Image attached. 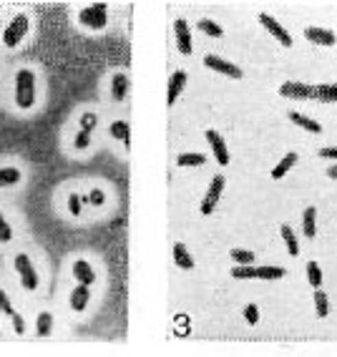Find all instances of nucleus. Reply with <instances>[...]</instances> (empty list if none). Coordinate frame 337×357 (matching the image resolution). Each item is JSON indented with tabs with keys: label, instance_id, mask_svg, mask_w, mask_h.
Wrapping results in <instances>:
<instances>
[{
	"label": "nucleus",
	"instance_id": "40",
	"mask_svg": "<svg viewBox=\"0 0 337 357\" xmlns=\"http://www.w3.org/2000/svg\"><path fill=\"white\" fill-rule=\"evenodd\" d=\"M0 13H3V3H0Z\"/></svg>",
	"mask_w": 337,
	"mask_h": 357
},
{
	"label": "nucleus",
	"instance_id": "21",
	"mask_svg": "<svg viewBox=\"0 0 337 357\" xmlns=\"http://www.w3.org/2000/svg\"><path fill=\"white\" fill-rule=\"evenodd\" d=\"M129 76L126 73H113L111 76V96H113V101H124L126 96H129Z\"/></svg>",
	"mask_w": 337,
	"mask_h": 357
},
{
	"label": "nucleus",
	"instance_id": "32",
	"mask_svg": "<svg viewBox=\"0 0 337 357\" xmlns=\"http://www.w3.org/2000/svg\"><path fill=\"white\" fill-rule=\"evenodd\" d=\"M206 164V153H182L176 156V166H202Z\"/></svg>",
	"mask_w": 337,
	"mask_h": 357
},
{
	"label": "nucleus",
	"instance_id": "15",
	"mask_svg": "<svg viewBox=\"0 0 337 357\" xmlns=\"http://www.w3.org/2000/svg\"><path fill=\"white\" fill-rule=\"evenodd\" d=\"M259 23H262L264 28L270 30L272 36L277 38L279 43L282 45H287V48H290V45H292V36H290V33H287L285 28H282V25H279L277 21H274V18H272V15H267V13H259Z\"/></svg>",
	"mask_w": 337,
	"mask_h": 357
},
{
	"label": "nucleus",
	"instance_id": "4",
	"mask_svg": "<svg viewBox=\"0 0 337 357\" xmlns=\"http://www.w3.org/2000/svg\"><path fill=\"white\" fill-rule=\"evenodd\" d=\"M0 314H3V317H8V322H10V329H13V335L23 337L25 332H28V320L23 317L21 310H15L13 297L8 294L6 287H0Z\"/></svg>",
	"mask_w": 337,
	"mask_h": 357
},
{
	"label": "nucleus",
	"instance_id": "37",
	"mask_svg": "<svg viewBox=\"0 0 337 357\" xmlns=\"http://www.w3.org/2000/svg\"><path fill=\"white\" fill-rule=\"evenodd\" d=\"M244 320L250 322V325H257V322H259V307H257V305H247V307H244Z\"/></svg>",
	"mask_w": 337,
	"mask_h": 357
},
{
	"label": "nucleus",
	"instance_id": "39",
	"mask_svg": "<svg viewBox=\"0 0 337 357\" xmlns=\"http://www.w3.org/2000/svg\"><path fill=\"white\" fill-rule=\"evenodd\" d=\"M327 176H332V179H337V166H332L330 171H327Z\"/></svg>",
	"mask_w": 337,
	"mask_h": 357
},
{
	"label": "nucleus",
	"instance_id": "29",
	"mask_svg": "<svg viewBox=\"0 0 337 357\" xmlns=\"http://www.w3.org/2000/svg\"><path fill=\"white\" fill-rule=\"evenodd\" d=\"M229 259L235 262V267H254V255L247 252V249H232Z\"/></svg>",
	"mask_w": 337,
	"mask_h": 357
},
{
	"label": "nucleus",
	"instance_id": "27",
	"mask_svg": "<svg viewBox=\"0 0 337 357\" xmlns=\"http://www.w3.org/2000/svg\"><path fill=\"white\" fill-rule=\"evenodd\" d=\"M91 144H94V133H88V131H76V136L71 139V149H74L76 153H83L91 149Z\"/></svg>",
	"mask_w": 337,
	"mask_h": 357
},
{
	"label": "nucleus",
	"instance_id": "7",
	"mask_svg": "<svg viewBox=\"0 0 337 357\" xmlns=\"http://www.w3.org/2000/svg\"><path fill=\"white\" fill-rule=\"evenodd\" d=\"M287 272L282 267H235L232 277L235 279H282Z\"/></svg>",
	"mask_w": 337,
	"mask_h": 357
},
{
	"label": "nucleus",
	"instance_id": "36",
	"mask_svg": "<svg viewBox=\"0 0 337 357\" xmlns=\"http://www.w3.org/2000/svg\"><path fill=\"white\" fill-rule=\"evenodd\" d=\"M315 307H317V314H320V317H327V312H330V302H327V294H325L323 290L315 292Z\"/></svg>",
	"mask_w": 337,
	"mask_h": 357
},
{
	"label": "nucleus",
	"instance_id": "33",
	"mask_svg": "<svg viewBox=\"0 0 337 357\" xmlns=\"http://www.w3.org/2000/svg\"><path fill=\"white\" fill-rule=\"evenodd\" d=\"M199 30H202V33H206L209 38H221V36H224V30H221L219 23L209 21V18H202V21H199Z\"/></svg>",
	"mask_w": 337,
	"mask_h": 357
},
{
	"label": "nucleus",
	"instance_id": "20",
	"mask_svg": "<svg viewBox=\"0 0 337 357\" xmlns=\"http://www.w3.org/2000/svg\"><path fill=\"white\" fill-rule=\"evenodd\" d=\"M174 264L179 267V270H184V272H191L194 270V257H191V252H189V247L186 244H182V241H176L174 244Z\"/></svg>",
	"mask_w": 337,
	"mask_h": 357
},
{
	"label": "nucleus",
	"instance_id": "22",
	"mask_svg": "<svg viewBox=\"0 0 337 357\" xmlns=\"http://www.w3.org/2000/svg\"><path fill=\"white\" fill-rule=\"evenodd\" d=\"M15 241V226L8 217V212L0 206V247H8Z\"/></svg>",
	"mask_w": 337,
	"mask_h": 357
},
{
	"label": "nucleus",
	"instance_id": "19",
	"mask_svg": "<svg viewBox=\"0 0 337 357\" xmlns=\"http://www.w3.org/2000/svg\"><path fill=\"white\" fill-rule=\"evenodd\" d=\"M63 206H66V217L68 219H81L86 206H83L81 191H68L66 199H63Z\"/></svg>",
	"mask_w": 337,
	"mask_h": 357
},
{
	"label": "nucleus",
	"instance_id": "3",
	"mask_svg": "<svg viewBox=\"0 0 337 357\" xmlns=\"http://www.w3.org/2000/svg\"><path fill=\"white\" fill-rule=\"evenodd\" d=\"M30 33V15L28 13H15L10 21H8V25L3 28V45H6L8 51H13V48H18V45L28 38Z\"/></svg>",
	"mask_w": 337,
	"mask_h": 357
},
{
	"label": "nucleus",
	"instance_id": "12",
	"mask_svg": "<svg viewBox=\"0 0 337 357\" xmlns=\"http://www.w3.org/2000/svg\"><path fill=\"white\" fill-rule=\"evenodd\" d=\"M174 36H176V48H179V53H182V56H191V51H194V43H191V28L184 18H176L174 21Z\"/></svg>",
	"mask_w": 337,
	"mask_h": 357
},
{
	"label": "nucleus",
	"instance_id": "18",
	"mask_svg": "<svg viewBox=\"0 0 337 357\" xmlns=\"http://www.w3.org/2000/svg\"><path fill=\"white\" fill-rule=\"evenodd\" d=\"M81 199H83V206H86V209H103L106 202H109V194H106L101 186H91L88 191H83Z\"/></svg>",
	"mask_w": 337,
	"mask_h": 357
},
{
	"label": "nucleus",
	"instance_id": "17",
	"mask_svg": "<svg viewBox=\"0 0 337 357\" xmlns=\"http://www.w3.org/2000/svg\"><path fill=\"white\" fill-rule=\"evenodd\" d=\"M279 96H285V98H312V86L297 83V80H287L279 88Z\"/></svg>",
	"mask_w": 337,
	"mask_h": 357
},
{
	"label": "nucleus",
	"instance_id": "6",
	"mask_svg": "<svg viewBox=\"0 0 337 357\" xmlns=\"http://www.w3.org/2000/svg\"><path fill=\"white\" fill-rule=\"evenodd\" d=\"M68 272H71V279H74L76 285L94 287L98 282V272H96V267L88 262L86 257H76L74 262H71V267H68Z\"/></svg>",
	"mask_w": 337,
	"mask_h": 357
},
{
	"label": "nucleus",
	"instance_id": "9",
	"mask_svg": "<svg viewBox=\"0 0 337 357\" xmlns=\"http://www.w3.org/2000/svg\"><path fill=\"white\" fill-rule=\"evenodd\" d=\"M23 182H25V171H23V166H18L13 161L0 164V191H13V189H18Z\"/></svg>",
	"mask_w": 337,
	"mask_h": 357
},
{
	"label": "nucleus",
	"instance_id": "34",
	"mask_svg": "<svg viewBox=\"0 0 337 357\" xmlns=\"http://www.w3.org/2000/svg\"><path fill=\"white\" fill-rule=\"evenodd\" d=\"M96 126H98V116H96L94 111H86V113H81V118H78V129H81V131L94 133Z\"/></svg>",
	"mask_w": 337,
	"mask_h": 357
},
{
	"label": "nucleus",
	"instance_id": "13",
	"mask_svg": "<svg viewBox=\"0 0 337 357\" xmlns=\"http://www.w3.org/2000/svg\"><path fill=\"white\" fill-rule=\"evenodd\" d=\"M204 66L209 68V71H217V73H224V76H229V78H242V68L235 66V63H229V61L219 58V56H204Z\"/></svg>",
	"mask_w": 337,
	"mask_h": 357
},
{
	"label": "nucleus",
	"instance_id": "23",
	"mask_svg": "<svg viewBox=\"0 0 337 357\" xmlns=\"http://www.w3.org/2000/svg\"><path fill=\"white\" fill-rule=\"evenodd\" d=\"M109 136L121 141V144L129 149V146H131V126H129V121H113V124L109 126Z\"/></svg>",
	"mask_w": 337,
	"mask_h": 357
},
{
	"label": "nucleus",
	"instance_id": "30",
	"mask_svg": "<svg viewBox=\"0 0 337 357\" xmlns=\"http://www.w3.org/2000/svg\"><path fill=\"white\" fill-rule=\"evenodd\" d=\"M282 239H285L287 249H290V257L300 255V241H297V237H294L292 226L290 224H282Z\"/></svg>",
	"mask_w": 337,
	"mask_h": 357
},
{
	"label": "nucleus",
	"instance_id": "11",
	"mask_svg": "<svg viewBox=\"0 0 337 357\" xmlns=\"http://www.w3.org/2000/svg\"><path fill=\"white\" fill-rule=\"evenodd\" d=\"M56 329V314L51 310H38L36 317H33V335L38 340H48Z\"/></svg>",
	"mask_w": 337,
	"mask_h": 357
},
{
	"label": "nucleus",
	"instance_id": "24",
	"mask_svg": "<svg viewBox=\"0 0 337 357\" xmlns=\"http://www.w3.org/2000/svg\"><path fill=\"white\" fill-rule=\"evenodd\" d=\"M305 38H307L309 43H317V45H335V33L332 30H325V28H307L305 30Z\"/></svg>",
	"mask_w": 337,
	"mask_h": 357
},
{
	"label": "nucleus",
	"instance_id": "16",
	"mask_svg": "<svg viewBox=\"0 0 337 357\" xmlns=\"http://www.w3.org/2000/svg\"><path fill=\"white\" fill-rule=\"evenodd\" d=\"M184 86H186V71H174L171 73V78H168V88H166V103L168 106H174L176 98L182 96Z\"/></svg>",
	"mask_w": 337,
	"mask_h": 357
},
{
	"label": "nucleus",
	"instance_id": "25",
	"mask_svg": "<svg viewBox=\"0 0 337 357\" xmlns=\"http://www.w3.org/2000/svg\"><path fill=\"white\" fill-rule=\"evenodd\" d=\"M312 98L323 103H337V83H325V86H312Z\"/></svg>",
	"mask_w": 337,
	"mask_h": 357
},
{
	"label": "nucleus",
	"instance_id": "28",
	"mask_svg": "<svg viewBox=\"0 0 337 357\" xmlns=\"http://www.w3.org/2000/svg\"><path fill=\"white\" fill-rule=\"evenodd\" d=\"M290 121H292V124H297L300 129H305V131H309V133H320V131H323V126L317 124V121H312V118H307V116H302V113H297V111H292V113H290Z\"/></svg>",
	"mask_w": 337,
	"mask_h": 357
},
{
	"label": "nucleus",
	"instance_id": "38",
	"mask_svg": "<svg viewBox=\"0 0 337 357\" xmlns=\"http://www.w3.org/2000/svg\"><path fill=\"white\" fill-rule=\"evenodd\" d=\"M323 159H337V149H320Z\"/></svg>",
	"mask_w": 337,
	"mask_h": 357
},
{
	"label": "nucleus",
	"instance_id": "1",
	"mask_svg": "<svg viewBox=\"0 0 337 357\" xmlns=\"http://www.w3.org/2000/svg\"><path fill=\"white\" fill-rule=\"evenodd\" d=\"M13 103L21 113L38 106V76L33 68H18L13 76Z\"/></svg>",
	"mask_w": 337,
	"mask_h": 357
},
{
	"label": "nucleus",
	"instance_id": "10",
	"mask_svg": "<svg viewBox=\"0 0 337 357\" xmlns=\"http://www.w3.org/2000/svg\"><path fill=\"white\" fill-rule=\"evenodd\" d=\"M91 299H94V292H91V287L74 285L71 290H68L66 305H68V310H71L74 314H83L88 310V305H91Z\"/></svg>",
	"mask_w": 337,
	"mask_h": 357
},
{
	"label": "nucleus",
	"instance_id": "14",
	"mask_svg": "<svg viewBox=\"0 0 337 357\" xmlns=\"http://www.w3.org/2000/svg\"><path fill=\"white\" fill-rule=\"evenodd\" d=\"M204 136H206V141H209V146H212V153L217 156V164H219V166H227L229 164V149H227V144H224V139L219 136V131L209 129Z\"/></svg>",
	"mask_w": 337,
	"mask_h": 357
},
{
	"label": "nucleus",
	"instance_id": "26",
	"mask_svg": "<svg viewBox=\"0 0 337 357\" xmlns=\"http://www.w3.org/2000/svg\"><path fill=\"white\" fill-rule=\"evenodd\" d=\"M315 219H317V209H315V206H307V209H305V214H302V232H305V237H307V239H312V237L317 234Z\"/></svg>",
	"mask_w": 337,
	"mask_h": 357
},
{
	"label": "nucleus",
	"instance_id": "35",
	"mask_svg": "<svg viewBox=\"0 0 337 357\" xmlns=\"http://www.w3.org/2000/svg\"><path fill=\"white\" fill-rule=\"evenodd\" d=\"M307 279H309V285L315 287V290H320V285H323V270H320V264L317 262L307 264Z\"/></svg>",
	"mask_w": 337,
	"mask_h": 357
},
{
	"label": "nucleus",
	"instance_id": "8",
	"mask_svg": "<svg viewBox=\"0 0 337 357\" xmlns=\"http://www.w3.org/2000/svg\"><path fill=\"white\" fill-rule=\"evenodd\" d=\"M224 186H227V179L221 174L214 176L212 184H209V189H206V194H204V199H202V204H199V212L204 214V217H209V214L217 209L221 194H224Z\"/></svg>",
	"mask_w": 337,
	"mask_h": 357
},
{
	"label": "nucleus",
	"instance_id": "31",
	"mask_svg": "<svg viewBox=\"0 0 337 357\" xmlns=\"http://www.w3.org/2000/svg\"><path fill=\"white\" fill-rule=\"evenodd\" d=\"M294 164H297V153H287L285 159H282L277 166L272 169V179H282V176H285L287 171L294 166Z\"/></svg>",
	"mask_w": 337,
	"mask_h": 357
},
{
	"label": "nucleus",
	"instance_id": "5",
	"mask_svg": "<svg viewBox=\"0 0 337 357\" xmlns=\"http://www.w3.org/2000/svg\"><path fill=\"white\" fill-rule=\"evenodd\" d=\"M78 23L88 30H103L109 25V6L106 3H91V6L81 8Z\"/></svg>",
	"mask_w": 337,
	"mask_h": 357
},
{
	"label": "nucleus",
	"instance_id": "2",
	"mask_svg": "<svg viewBox=\"0 0 337 357\" xmlns=\"http://www.w3.org/2000/svg\"><path fill=\"white\" fill-rule=\"evenodd\" d=\"M10 267H13L15 277H18V285L25 294H38L41 287H43V274L38 270L36 259L28 255V252H15L10 257Z\"/></svg>",
	"mask_w": 337,
	"mask_h": 357
}]
</instances>
